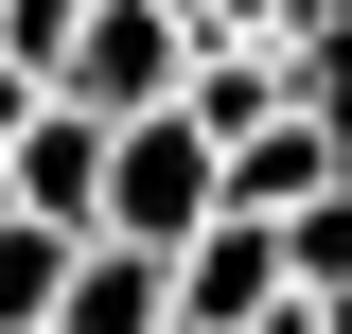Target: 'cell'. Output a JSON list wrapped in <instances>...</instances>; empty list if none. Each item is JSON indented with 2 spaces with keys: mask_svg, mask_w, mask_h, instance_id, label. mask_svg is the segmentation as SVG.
Returning <instances> with one entry per match:
<instances>
[{
  "mask_svg": "<svg viewBox=\"0 0 352 334\" xmlns=\"http://www.w3.org/2000/svg\"><path fill=\"white\" fill-rule=\"evenodd\" d=\"M194 229H212V141L176 124V106H159V124H106V176H88V247L176 264Z\"/></svg>",
  "mask_w": 352,
  "mask_h": 334,
  "instance_id": "6da1fadb",
  "label": "cell"
},
{
  "mask_svg": "<svg viewBox=\"0 0 352 334\" xmlns=\"http://www.w3.org/2000/svg\"><path fill=\"white\" fill-rule=\"evenodd\" d=\"M176 71H194V18H159V0H71V36H53V106L71 124H159Z\"/></svg>",
  "mask_w": 352,
  "mask_h": 334,
  "instance_id": "7a4b0ae2",
  "label": "cell"
},
{
  "mask_svg": "<svg viewBox=\"0 0 352 334\" xmlns=\"http://www.w3.org/2000/svg\"><path fill=\"white\" fill-rule=\"evenodd\" d=\"M212 211H229V229H317V211H335V106L229 141V159H212Z\"/></svg>",
  "mask_w": 352,
  "mask_h": 334,
  "instance_id": "3957f363",
  "label": "cell"
},
{
  "mask_svg": "<svg viewBox=\"0 0 352 334\" xmlns=\"http://www.w3.org/2000/svg\"><path fill=\"white\" fill-rule=\"evenodd\" d=\"M36 334H159V264L71 247V282H53V317H36Z\"/></svg>",
  "mask_w": 352,
  "mask_h": 334,
  "instance_id": "277c9868",
  "label": "cell"
}]
</instances>
